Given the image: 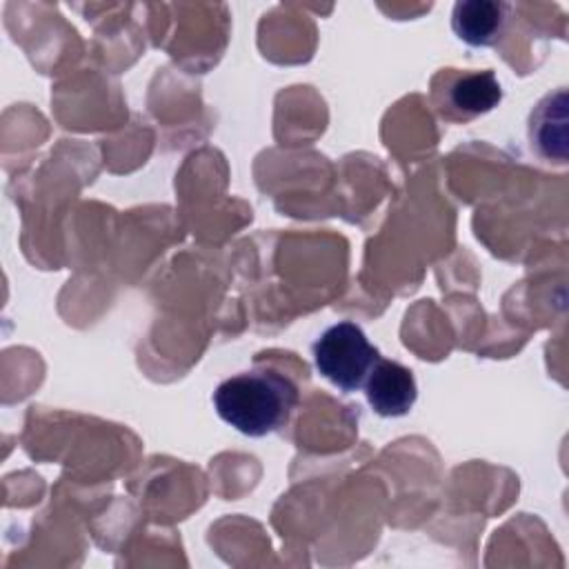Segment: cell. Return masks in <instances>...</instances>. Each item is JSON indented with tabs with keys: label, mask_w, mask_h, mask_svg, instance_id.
Listing matches in <instances>:
<instances>
[{
	"label": "cell",
	"mask_w": 569,
	"mask_h": 569,
	"mask_svg": "<svg viewBox=\"0 0 569 569\" xmlns=\"http://www.w3.org/2000/svg\"><path fill=\"white\" fill-rule=\"evenodd\" d=\"M529 140L542 158H567V91L547 93L529 116Z\"/></svg>",
	"instance_id": "8992f818"
},
{
	"label": "cell",
	"mask_w": 569,
	"mask_h": 569,
	"mask_svg": "<svg viewBox=\"0 0 569 569\" xmlns=\"http://www.w3.org/2000/svg\"><path fill=\"white\" fill-rule=\"evenodd\" d=\"M431 98L436 111L453 122H467L496 109L502 100V87L491 69L456 71L442 69L433 78Z\"/></svg>",
	"instance_id": "3957f363"
},
{
	"label": "cell",
	"mask_w": 569,
	"mask_h": 569,
	"mask_svg": "<svg viewBox=\"0 0 569 569\" xmlns=\"http://www.w3.org/2000/svg\"><path fill=\"white\" fill-rule=\"evenodd\" d=\"M509 11L498 0H460L451 11V29L469 47H493L507 29Z\"/></svg>",
	"instance_id": "5b68a950"
},
{
	"label": "cell",
	"mask_w": 569,
	"mask_h": 569,
	"mask_svg": "<svg viewBox=\"0 0 569 569\" xmlns=\"http://www.w3.org/2000/svg\"><path fill=\"white\" fill-rule=\"evenodd\" d=\"M380 358L360 325L340 320L325 329L313 342V365L322 378L345 393L365 387V380Z\"/></svg>",
	"instance_id": "7a4b0ae2"
},
{
	"label": "cell",
	"mask_w": 569,
	"mask_h": 569,
	"mask_svg": "<svg viewBox=\"0 0 569 569\" xmlns=\"http://www.w3.org/2000/svg\"><path fill=\"white\" fill-rule=\"evenodd\" d=\"M211 400L229 427L262 438L289 422L298 405V387L273 369H249L222 380Z\"/></svg>",
	"instance_id": "6da1fadb"
},
{
	"label": "cell",
	"mask_w": 569,
	"mask_h": 569,
	"mask_svg": "<svg viewBox=\"0 0 569 569\" xmlns=\"http://www.w3.org/2000/svg\"><path fill=\"white\" fill-rule=\"evenodd\" d=\"M362 389L373 413L382 418L407 416L418 400V385L413 371L382 356L371 367Z\"/></svg>",
	"instance_id": "277c9868"
}]
</instances>
